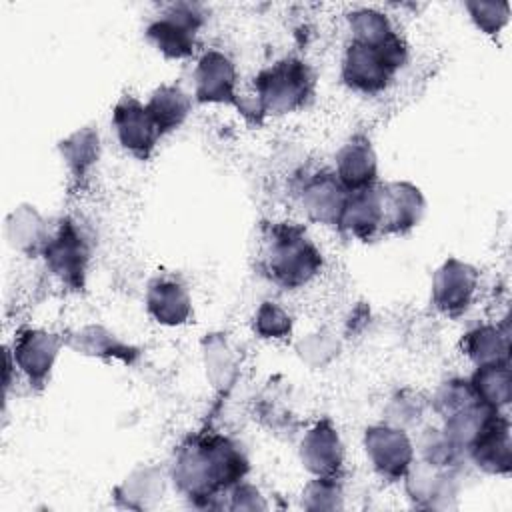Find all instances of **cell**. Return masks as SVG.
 <instances>
[{
  "label": "cell",
  "instance_id": "obj_1",
  "mask_svg": "<svg viewBox=\"0 0 512 512\" xmlns=\"http://www.w3.org/2000/svg\"><path fill=\"white\" fill-rule=\"evenodd\" d=\"M248 474L244 450L228 436L208 434L190 438L174 456L170 476L176 490L196 506L230 492Z\"/></svg>",
  "mask_w": 512,
  "mask_h": 512
},
{
  "label": "cell",
  "instance_id": "obj_2",
  "mask_svg": "<svg viewBox=\"0 0 512 512\" xmlns=\"http://www.w3.org/2000/svg\"><path fill=\"white\" fill-rule=\"evenodd\" d=\"M314 90V74L300 58H282L254 78V102H236L240 112L286 114L302 108Z\"/></svg>",
  "mask_w": 512,
  "mask_h": 512
},
{
  "label": "cell",
  "instance_id": "obj_3",
  "mask_svg": "<svg viewBox=\"0 0 512 512\" xmlns=\"http://www.w3.org/2000/svg\"><path fill=\"white\" fill-rule=\"evenodd\" d=\"M264 268L278 286L294 290L308 284L322 268V254L296 224H276L264 242Z\"/></svg>",
  "mask_w": 512,
  "mask_h": 512
},
{
  "label": "cell",
  "instance_id": "obj_4",
  "mask_svg": "<svg viewBox=\"0 0 512 512\" xmlns=\"http://www.w3.org/2000/svg\"><path fill=\"white\" fill-rule=\"evenodd\" d=\"M406 58L408 48L398 32L378 44L350 40L342 58V80L354 92L378 94L390 84Z\"/></svg>",
  "mask_w": 512,
  "mask_h": 512
},
{
  "label": "cell",
  "instance_id": "obj_5",
  "mask_svg": "<svg viewBox=\"0 0 512 512\" xmlns=\"http://www.w3.org/2000/svg\"><path fill=\"white\" fill-rule=\"evenodd\" d=\"M204 24V12L196 4H172L146 28V38L166 58H188L196 46V34Z\"/></svg>",
  "mask_w": 512,
  "mask_h": 512
},
{
  "label": "cell",
  "instance_id": "obj_6",
  "mask_svg": "<svg viewBox=\"0 0 512 512\" xmlns=\"http://www.w3.org/2000/svg\"><path fill=\"white\" fill-rule=\"evenodd\" d=\"M364 450L374 472L384 480H402L416 460L414 444L406 430L388 422L366 428Z\"/></svg>",
  "mask_w": 512,
  "mask_h": 512
},
{
  "label": "cell",
  "instance_id": "obj_7",
  "mask_svg": "<svg viewBox=\"0 0 512 512\" xmlns=\"http://www.w3.org/2000/svg\"><path fill=\"white\" fill-rule=\"evenodd\" d=\"M42 256L46 258L48 268L64 284H68L70 288H82L86 266L90 260V248L84 234L74 222H60L58 230L50 234Z\"/></svg>",
  "mask_w": 512,
  "mask_h": 512
},
{
  "label": "cell",
  "instance_id": "obj_8",
  "mask_svg": "<svg viewBox=\"0 0 512 512\" xmlns=\"http://www.w3.org/2000/svg\"><path fill=\"white\" fill-rule=\"evenodd\" d=\"M478 290V272L474 266L448 258L432 276V304L444 316L466 312Z\"/></svg>",
  "mask_w": 512,
  "mask_h": 512
},
{
  "label": "cell",
  "instance_id": "obj_9",
  "mask_svg": "<svg viewBox=\"0 0 512 512\" xmlns=\"http://www.w3.org/2000/svg\"><path fill=\"white\" fill-rule=\"evenodd\" d=\"M112 126L120 146L140 160L150 158L158 140L162 138L158 126L146 110V104L132 96H124L116 102L112 112Z\"/></svg>",
  "mask_w": 512,
  "mask_h": 512
},
{
  "label": "cell",
  "instance_id": "obj_10",
  "mask_svg": "<svg viewBox=\"0 0 512 512\" xmlns=\"http://www.w3.org/2000/svg\"><path fill=\"white\" fill-rule=\"evenodd\" d=\"M62 346L64 338H60L58 334L38 328H26L14 338L10 356L14 358V366L20 368L30 384L42 386L48 380Z\"/></svg>",
  "mask_w": 512,
  "mask_h": 512
},
{
  "label": "cell",
  "instance_id": "obj_11",
  "mask_svg": "<svg viewBox=\"0 0 512 512\" xmlns=\"http://www.w3.org/2000/svg\"><path fill=\"white\" fill-rule=\"evenodd\" d=\"M380 212H382V236L406 234L422 220L426 200L418 186L410 182H386L378 184Z\"/></svg>",
  "mask_w": 512,
  "mask_h": 512
},
{
  "label": "cell",
  "instance_id": "obj_12",
  "mask_svg": "<svg viewBox=\"0 0 512 512\" xmlns=\"http://www.w3.org/2000/svg\"><path fill=\"white\" fill-rule=\"evenodd\" d=\"M194 96L200 104H236V68L220 50L200 56L194 70Z\"/></svg>",
  "mask_w": 512,
  "mask_h": 512
},
{
  "label": "cell",
  "instance_id": "obj_13",
  "mask_svg": "<svg viewBox=\"0 0 512 512\" xmlns=\"http://www.w3.org/2000/svg\"><path fill=\"white\" fill-rule=\"evenodd\" d=\"M300 460L314 476H338L344 464V446L334 424L324 418L316 422L300 442Z\"/></svg>",
  "mask_w": 512,
  "mask_h": 512
},
{
  "label": "cell",
  "instance_id": "obj_14",
  "mask_svg": "<svg viewBox=\"0 0 512 512\" xmlns=\"http://www.w3.org/2000/svg\"><path fill=\"white\" fill-rule=\"evenodd\" d=\"M456 468H440L422 460H414L406 476L408 498L420 508H446L456 496Z\"/></svg>",
  "mask_w": 512,
  "mask_h": 512
},
{
  "label": "cell",
  "instance_id": "obj_15",
  "mask_svg": "<svg viewBox=\"0 0 512 512\" xmlns=\"http://www.w3.org/2000/svg\"><path fill=\"white\" fill-rule=\"evenodd\" d=\"M348 192L342 188L334 172H318L308 178L300 190L302 212L318 224L338 228Z\"/></svg>",
  "mask_w": 512,
  "mask_h": 512
},
{
  "label": "cell",
  "instance_id": "obj_16",
  "mask_svg": "<svg viewBox=\"0 0 512 512\" xmlns=\"http://www.w3.org/2000/svg\"><path fill=\"white\" fill-rule=\"evenodd\" d=\"M334 176L346 192H356L378 184V160L366 136L356 134L342 144L336 154Z\"/></svg>",
  "mask_w": 512,
  "mask_h": 512
},
{
  "label": "cell",
  "instance_id": "obj_17",
  "mask_svg": "<svg viewBox=\"0 0 512 512\" xmlns=\"http://www.w3.org/2000/svg\"><path fill=\"white\" fill-rule=\"evenodd\" d=\"M510 446V422L502 412H498L490 418V422L484 426V430L472 442L466 454L480 470L502 476L508 474L512 468Z\"/></svg>",
  "mask_w": 512,
  "mask_h": 512
},
{
  "label": "cell",
  "instance_id": "obj_18",
  "mask_svg": "<svg viewBox=\"0 0 512 512\" xmlns=\"http://www.w3.org/2000/svg\"><path fill=\"white\" fill-rule=\"evenodd\" d=\"M338 230L346 232L356 240H374L382 236V212H380V192L378 184L348 192Z\"/></svg>",
  "mask_w": 512,
  "mask_h": 512
},
{
  "label": "cell",
  "instance_id": "obj_19",
  "mask_svg": "<svg viewBox=\"0 0 512 512\" xmlns=\"http://www.w3.org/2000/svg\"><path fill=\"white\" fill-rule=\"evenodd\" d=\"M146 310L158 324H184L192 314V300L188 288L172 276L154 278L146 290Z\"/></svg>",
  "mask_w": 512,
  "mask_h": 512
},
{
  "label": "cell",
  "instance_id": "obj_20",
  "mask_svg": "<svg viewBox=\"0 0 512 512\" xmlns=\"http://www.w3.org/2000/svg\"><path fill=\"white\" fill-rule=\"evenodd\" d=\"M462 350L476 366L508 362L510 358L508 328L494 326V324L476 326L464 334Z\"/></svg>",
  "mask_w": 512,
  "mask_h": 512
},
{
  "label": "cell",
  "instance_id": "obj_21",
  "mask_svg": "<svg viewBox=\"0 0 512 512\" xmlns=\"http://www.w3.org/2000/svg\"><path fill=\"white\" fill-rule=\"evenodd\" d=\"M10 244L30 256L42 254L50 238V230L42 216L32 206H18L6 220Z\"/></svg>",
  "mask_w": 512,
  "mask_h": 512
},
{
  "label": "cell",
  "instance_id": "obj_22",
  "mask_svg": "<svg viewBox=\"0 0 512 512\" xmlns=\"http://www.w3.org/2000/svg\"><path fill=\"white\" fill-rule=\"evenodd\" d=\"M476 398L496 410L502 412L512 400V380H510V362L484 364L476 366L474 374L468 378Z\"/></svg>",
  "mask_w": 512,
  "mask_h": 512
},
{
  "label": "cell",
  "instance_id": "obj_23",
  "mask_svg": "<svg viewBox=\"0 0 512 512\" xmlns=\"http://www.w3.org/2000/svg\"><path fill=\"white\" fill-rule=\"evenodd\" d=\"M146 110L158 126L160 134L164 136L180 128L186 116L190 114V96L174 84H164L150 94Z\"/></svg>",
  "mask_w": 512,
  "mask_h": 512
},
{
  "label": "cell",
  "instance_id": "obj_24",
  "mask_svg": "<svg viewBox=\"0 0 512 512\" xmlns=\"http://www.w3.org/2000/svg\"><path fill=\"white\" fill-rule=\"evenodd\" d=\"M64 344H68L78 354L88 356H100V358H118L124 362H132V358L138 354L134 348L118 340L114 334H110L102 326H84L64 338Z\"/></svg>",
  "mask_w": 512,
  "mask_h": 512
},
{
  "label": "cell",
  "instance_id": "obj_25",
  "mask_svg": "<svg viewBox=\"0 0 512 512\" xmlns=\"http://www.w3.org/2000/svg\"><path fill=\"white\" fill-rule=\"evenodd\" d=\"M58 148L70 176L74 180H80L90 172V168L98 160V152H100L98 132L92 128L76 130L66 140H62Z\"/></svg>",
  "mask_w": 512,
  "mask_h": 512
},
{
  "label": "cell",
  "instance_id": "obj_26",
  "mask_svg": "<svg viewBox=\"0 0 512 512\" xmlns=\"http://www.w3.org/2000/svg\"><path fill=\"white\" fill-rule=\"evenodd\" d=\"M118 500H124L128 508H146L148 500L162 496V476L156 468H138L116 490Z\"/></svg>",
  "mask_w": 512,
  "mask_h": 512
},
{
  "label": "cell",
  "instance_id": "obj_27",
  "mask_svg": "<svg viewBox=\"0 0 512 512\" xmlns=\"http://www.w3.org/2000/svg\"><path fill=\"white\" fill-rule=\"evenodd\" d=\"M414 452L420 454L422 462L440 466V468H456L460 464V458L466 456L462 450H458L442 432V428H426L416 444Z\"/></svg>",
  "mask_w": 512,
  "mask_h": 512
},
{
  "label": "cell",
  "instance_id": "obj_28",
  "mask_svg": "<svg viewBox=\"0 0 512 512\" xmlns=\"http://www.w3.org/2000/svg\"><path fill=\"white\" fill-rule=\"evenodd\" d=\"M348 26L352 40L364 44H378L396 34L388 16L374 8H358L348 14Z\"/></svg>",
  "mask_w": 512,
  "mask_h": 512
},
{
  "label": "cell",
  "instance_id": "obj_29",
  "mask_svg": "<svg viewBox=\"0 0 512 512\" xmlns=\"http://www.w3.org/2000/svg\"><path fill=\"white\" fill-rule=\"evenodd\" d=\"M480 402L470 386V380L464 378H452L440 384V388L436 390L434 398H432V408L436 414H440L442 418L474 404Z\"/></svg>",
  "mask_w": 512,
  "mask_h": 512
},
{
  "label": "cell",
  "instance_id": "obj_30",
  "mask_svg": "<svg viewBox=\"0 0 512 512\" xmlns=\"http://www.w3.org/2000/svg\"><path fill=\"white\" fill-rule=\"evenodd\" d=\"M338 476H316L302 494V506L308 510H332L342 506V488Z\"/></svg>",
  "mask_w": 512,
  "mask_h": 512
},
{
  "label": "cell",
  "instance_id": "obj_31",
  "mask_svg": "<svg viewBox=\"0 0 512 512\" xmlns=\"http://www.w3.org/2000/svg\"><path fill=\"white\" fill-rule=\"evenodd\" d=\"M292 330L290 314L276 302H262L254 314V332L260 338H286Z\"/></svg>",
  "mask_w": 512,
  "mask_h": 512
},
{
  "label": "cell",
  "instance_id": "obj_32",
  "mask_svg": "<svg viewBox=\"0 0 512 512\" xmlns=\"http://www.w3.org/2000/svg\"><path fill=\"white\" fill-rule=\"evenodd\" d=\"M472 22L484 34H498L510 16V4L504 0L498 2H466L464 4Z\"/></svg>",
  "mask_w": 512,
  "mask_h": 512
},
{
  "label": "cell",
  "instance_id": "obj_33",
  "mask_svg": "<svg viewBox=\"0 0 512 512\" xmlns=\"http://www.w3.org/2000/svg\"><path fill=\"white\" fill-rule=\"evenodd\" d=\"M420 416L422 400H418V396H406V392H400L396 398H392L386 408V422L402 430L414 426L420 420Z\"/></svg>",
  "mask_w": 512,
  "mask_h": 512
},
{
  "label": "cell",
  "instance_id": "obj_34",
  "mask_svg": "<svg viewBox=\"0 0 512 512\" xmlns=\"http://www.w3.org/2000/svg\"><path fill=\"white\" fill-rule=\"evenodd\" d=\"M230 508L232 510H262L266 508V502L262 500L258 488L246 482H238L230 490Z\"/></svg>",
  "mask_w": 512,
  "mask_h": 512
}]
</instances>
